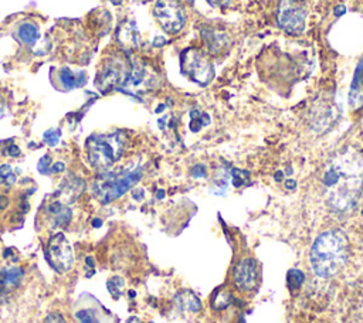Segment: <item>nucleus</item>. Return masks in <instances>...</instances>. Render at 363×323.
<instances>
[{"mask_svg":"<svg viewBox=\"0 0 363 323\" xmlns=\"http://www.w3.org/2000/svg\"><path fill=\"white\" fill-rule=\"evenodd\" d=\"M328 204L337 212L350 211L363 190V156L345 150L326 166L322 178Z\"/></svg>","mask_w":363,"mask_h":323,"instance_id":"nucleus-1","label":"nucleus"},{"mask_svg":"<svg viewBox=\"0 0 363 323\" xmlns=\"http://www.w3.org/2000/svg\"><path fill=\"white\" fill-rule=\"evenodd\" d=\"M349 241L339 230L322 232L312 244L311 265L313 272L320 278L337 275L347 262Z\"/></svg>","mask_w":363,"mask_h":323,"instance_id":"nucleus-2","label":"nucleus"},{"mask_svg":"<svg viewBox=\"0 0 363 323\" xmlns=\"http://www.w3.org/2000/svg\"><path fill=\"white\" fill-rule=\"evenodd\" d=\"M125 135L121 132L92 135L86 140V152L89 163L99 170L113 166L123 154Z\"/></svg>","mask_w":363,"mask_h":323,"instance_id":"nucleus-3","label":"nucleus"},{"mask_svg":"<svg viewBox=\"0 0 363 323\" xmlns=\"http://www.w3.org/2000/svg\"><path fill=\"white\" fill-rule=\"evenodd\" d=\"M140 167H129L102 173L94 184V193L102 204H108L129 191L140 178Z\"/></svg>","mask_w":363,"mask_h":323,"instance_id":"nucleus-4","label":"nucleus"},{"mask_svg":"<svg viewBox=\"0 0 363 323\" xmlns=\"http://www.w3.org/2000/svg\"><path fill=\"white\" fill-rule=\"evenodd\" d=\"M182 72L191 81L207 85L214 76V68L210 60L197 48H187L180 57Z\"/></svg>","mask_w":363,"mask_h":323,"instance_id":"nucleus-5","label":"nucleus"},{"mask_svg":"<svg viewBox=\"0 0 363 323\" xmlns=\"http://www.w3.org/2000/svg\"><path fill=\"white\" fill-rule=\"evenodd\" d=\"M45 258L50 266H52V269H55L60 273H64L72 268L74 251L69 241L65 238L62 232L51 235L45 248Z\"/></svg>","mask_w":363,"mask_h":323,"instance_id":"nucleus-6","label":"nucleus"},{"mask_svg":"<svg viewBox=\"0 0 363 323\" xmlns=\"http://www.w3.org/2000/svg\"><path fill=\"white\" fill-rule=\"evenodd\" d=\"M153 14L160 27L170 34L179 33L186 24V11L179 0H157Z\"/></svg>","mask_w":363,"mask_h":323,"instance_id":"nucleus-7","label":"nucleus"},{"mask_svg":"<svg viewBox=\"0 0 363 323\" xmlns=\"http://www.w3.org/2000/svg\"><path fill=\"white\" fill-rule=\"evenodd\" d=\"M277 20L284 31L291 35H298L305 30L306 10L298 0H281Z\"/></svg>","mask_w":363,"mask_h":323,"instance_id":"nucleus-8","label":"nucleus"},{"mask_svg":"<svg viewBox=\"0 0 363 323\" xmlns=\"http://www.w3.org/2000/svg\"><path fill=\"white\" fill-rule=\"evenodd\" d=\"M130 71V64L122 57H111L108 58L102 67L101 72L96 79V85L101 89H111V88H121L123 86L128 75Z\"/></svg>","mask_w":363,"mask_h":323,"instance_id":"nucleus-9","label":"nucleus"},{"mask_svg":"<svg viewBox=\"0 0 363 323\" xmlns=\"http://www.w3.org/2000/svg\"><path fill=\"white\" fill-rule=\"evenodd\" d=\"M157 81H159L157 74L150 65L142 61H136L130 65L129 75L122 88L128 94L138 95V94H143L153 89L157 85Z\"/></svg>","mask_w":363,"mask_h":323,"instance_id":"nucleus-10","label":"nucleus"},{"mask_svg":"<svg viewBox=\"0 0 363 323\" xmlns=\"http://www.w3.org/2000/svg\"><path fill=\"white\" fill-rule=\"evenodd\" d=\"M258 276V264L254 258L241 259L234 269V280L241 290H252L257 286Z\"/></svg>","mask_w":363,"mask_h":323,"instance_id":"nucleus-11","label":"nucleus"},{"mask_svg":"<svg viewBox=\"0 0 363 323\" xmlns=\"http://www.w3.org/2000/svg\"><path fill=\"white\" fill-rule=\"evenodd\" d=\"M116 38L118 42L126 50L136 48L140 42V34L133 21H123L118 28Z\"/></svg>","mask_w":363,"mask_h":323,"instance_id":"nucleus-12","label":"nucleus"},{"mask_svg":"<svg viewBox=\"0 0 363 323\" xmlns=\"http://www.w3.org/2000/svg\"><path fill=\"white\" fill-rule=\"evenodd\" d=\"M23 279V269L18 266H9L0 269V293L10 292L17 288Z\"/></svg>","mask_w":363,"mask_h":323,"instance_id":"nucleus-13","label":"nucleus"},{"mask_svg":"<svg viewBox=\"0 0 363 323\" xmlns=\"http://www.w3.org/2000/svg\"><path fill=\"white\" fill-rule=\"evenodd\" d=\"M84 72H74L71 71L69 68H62L60 72H58V81H60V85L65 89V91H71L77 86H81L84 85L85 82V78H84Z\"/></svg>","mask_w":363,"mask_h":323,"instance_id":"nucleus-14","label":"nucleus"},{"mask_svg":"<svg viewBox=\"0 0 363 323\" xmlns=\"http://www.w3.org/2000/svg\"><path fill=\"white\" fill-rule=\"evenodd\" d=\"M48 214H50V221L54 227L67 225L71 220V210L62 203H52L48 207Z\"/></svg>","mask_w":363,"mask_h":323,"instance_id":"nucleus-15","label":"nucleus"},{"mask_svg":"<svg viewBox=\"0 0 363 323\" xmlns=\"http://www.w3.org/2000/svg\"><path fill=\"white\" fill-rule=\"evenodd\" d=\"M17 37L21 42L27 44V45H34L37 44L38 38H40V30L38 26L35 23L31 21H26L21 23L17 28Z\"/></svg>","mask_w":363,"mask_h":323,"instance_id":"nucleus-16","label":"nucleus"},{"mask_svg":"<svg viewBox=\"0 0 363 323\" xmlns=\"http://www.w3.org/2000/svg\"><path fill=\"white\" fill-rule=\"evenodd\" d=\"M204 37H206L207 45H208V48H210L211 52H218V51L223 48V45H225L224 42H227V37H225L224 34L218 33V31H216V33H208L207 35L204 34Z\"/></svg>","mask_w":363,"mask_h":323,"instance_id":"nucleus-17","label":"nucleus"},{"mask_svg":"<svg viewBox=\"0 0 363 323\" xmlns=\"http://www.w3.org/2000/svg\"><path fill=\"white\" fill-rule=\"evenodd\" d=\"M75 317L78 319L79 323H99L98 316L91 309H81V310H78L75 313Z\"/></svg>","mask_w":363,"mask_h":323,"instance_id":"nucleus-18","label":"nucleus"},{"mask_svg":"<svg viewBox=\"0 0 363 323\" xmlns=\"http://www.w3.org/2000/svg\"><path fill=\"white\" fill-rule=\"evenodd\" d=\"M16 176L13 174V169L10 164H1L0 166V183L1 184H14Z\"/></svg>","mask_w":363,"mask_h":323,"instance_id":"nucleus-19","label":"nucleus"},{"mask_svg":"<svg viewBox=\"0 0 363 323\" xmlns=\"http://www.w3.org/2000/svg\"><path fill=\"white\" fill-rule=\"evenodd\" d=\"M43 139H44V143L54 147V146L58 144V142L61 139V130L60 129H48V130L44 132Z\"/></svg>","mask_w":363,"mask_h":323,"instance_id":"nucleus-20","label":"nucleus"},{"mask_svg":"<svg viewBox=\"0 0 363 323\" xmlns=\"http://www.w3.org/2000/svg\"><path fill=\"white\" fill-rule=\"evenodd\" d=\"M44 323H67V320L64 319V316L61 313H57V312H52V313H48L44 319Z\"/></svg>","mask_w":363,"mask_h":323,"instance_id":"nucleus-21","label":"nucleus"},{"mask_svg":"<svg viewBox=\"0 0 363 323\" xmlns=\"http://www.w3.org/2000/svg\"><path fill=\"white\" fill-rule=\"evenodd\" d=\"M50 156H44V157H41V160L38 162V170L41 171V173H48L50 170Z\"/></svg>","mask_w":363,"mask_h":323,"instance_id":"nucleus-22","label":"nucleus"},{"mask_svg":"<svg viewBox=\"0 0 363 323\" xmlns=\"http://www.w3.org/2000/svg\"><path fill=\"white\" fill-rule=\"evenodd\" d=\"M9 154L10 156H13V157H16V156H18L20 154V149L16 146V144H11V146H9Z\"/></svg>","mask_w":363,"mask_h":323,"instance_id":"nucleus-23","label":"nucleus"},{"mask_svg":"<svg viewBox=\"0 0 363 323\" xmlns=\"http://www.w3.org/2000/svg\"><path fill=\"white\" fill-rule=\"evenodd\" d=\"M64 169H65V164H64L62 162L54 163V166H52V171H54V173H60V171H62Z\"/></svg>","mask_w":363,"mask_h":323,"instance_id":"nucleus-24","label":"nucleus"},{"mask_svg":"<svg viewBox=\"0 0 363 323\" xmlns=\"http://www.w3.org/2000/svg\"><path fill=\"white\" fill-rule=\"evenodd\" d=\"M210 4H213V6H225L227 3H230V0H207Z\"/></svg>","mask_w":363,"mask_h":323,"instance_id":"nucleus-25","label":"nucleus"},{"mask_svg":"<svg viewBox=\"0 0 363 323\" xmlns=\"http://www.w3.org/2000/svg\"><path fill=\"white\" fill-rule=\"evenodd\" d=\"M9 205V198L6 196H0V210H4Z\"/></svg>","mask_w":363,"mask_h":323,"instance_id":"nucleus-26","label":"nucleus"},{"mask_svg":"<svg viewBox=\"0 0 363 323\" xmlns=\"http://www.w3.org/2000/svg\"><path fill=\"white\" fill-rule=\"evenodd\" d=\"M342 13H345V7H343V6H337V7L335 8V14H336V16H340Z\"/></svg>","mask_w":363,"mask_h":323,"instance_id":"nucleus-27","label":"nucleus"},{"mask_svg":"<svg viewBox=\"0 0 363 323\" xmlns=\"http://www.w3.org/2000/svg\"><path fill=\"white\" fill-rule=\"evenodd\" d=\"M357 313H362V314H363V305H362V307H360V310H357Z\"/></svg>","mask_w":363,"mask_h":323,"instance_id":"nucleus-28","label":"nucleus"},{"mask_svg":"<svg viewBox=\"0 0 363 323\" xmlns=\"http://www.w3.org/2000/svg\"><path fill=\"white\" fill-rule=\"evenodd\" d=\"M112 1H115V3H118V0H112Z\"/></svg>","mask_w":363,"mask_h":323,"instance_id":"nucleus-29","label":"nucleus"},{"mask_svg":"<svg viewBox=\"0 0 363 323\" xmlns=\"http://www.w3.org/2000/svg\"><path fill=\"white\" fill-rule=\"evenodd\" d=\"M187 1H190V3H191V1H193V0H187Z\"/></svg>","mask_w":363,"mask_h":323,"instance_id":"nucleus-30","label":"nucleus"}]
</instances>
